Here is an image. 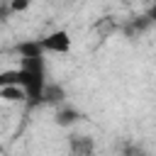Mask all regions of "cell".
I'll return each instance as SVG.
<instances>
[{
  "label": "cell",
  "mask_w": 156,
  "mask_h": 156,
  "mask_svg": "<svg viewBox=\"0 0 156 156\" xmlns=\"http://www.w3.org/2000/svg\"><path fill=\"white\" fill-rule=\"evenodd\" d=\"M41 51H51V54H68L73 46V39L66 29H51L49 34H44L39 39Z\"/></svg>",
  "instance_id": "cell-1"
},
{
  "label": "cell",
  "mask_w": 156,
  "mask_h": 156,
  "mask_svg": "<svg viewBox=\"0 0 156 156\" xmlns=\"http://www.w3.org/2000/svg\"><path fill=\"white\" fill-rule=\"evenodd\" d=\"M0 98H2L5 102H24V100H29V98H27V90H24L22 85H15V83L0 85Z\"/></svg>",
  "instance_id": "cell-2"
},
{
  "label": "cell",
  "mask_w": 156,
  "mask_h": 156,
  "mask_svg": "<svg viewBox=\"0 0 156 156\" xmlns=\"http://www.w3.org/2000/svg\"><path fill=\"white\" fill-rule=\"evenodd\" d=\"M12 12H20V10H27L29 7V0H12Z\"/></svg>",
  "instance_id": "cell-3"
}]
</instances>
